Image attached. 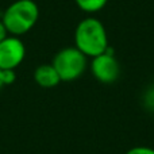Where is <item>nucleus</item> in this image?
I'll return each instance as SVG.
<instances>
[{"instance_id": "f03ea898", "label": "nucleus", "mask_w": 154, "mask_h": 154, "mask_svg": "<svg viewBox=\"0 0 154 154\" xmlns=\"http://www.w3.org/2000/svg\"><path fill=\"white\" fill-rule=\"evenodd\" d=\"M39 19V7L34 0H15L4 10L2 20L8 34L22 37L34 29Z\"/></svg>"}, {"instance_id": "1a4fd4ad", "label": "nucleus", "mask_w": 154, "mask_h": 154, "mask_svg": "<svg viewBox=\"0 0 154 154\" xmlns=\"http://www.w3.org/2000/svg\"><path fill=\"white\" fill-rule=\"evenodd\" d=\"M16 79L15 70H2V82L3 85H11Z\"/></svg>"}, {"instance_id": "9d476101", "label": "nucleus", "mask_w": 154, "mask_h": 154, "mask_svg": "<svg viewBox=\"0 0 154 154\" xmlns=\"http://www.w3.org/2000/svg\"><path fill=\"white\" fill-rule=\"evenodd\" d=\"M7 35H10V34H8V31H7V29H5V26H4V23H3V20L0 19V42H2V41L4 39Z\"/></svg>"}, {"instance_id": "9b49d317", "label": "nucleus", "mask_w": 154, "mask_h": 154, "mask_svg": "<svg viewBox=\"0 0 154 154\" xmlns=\"http://www.w3.org/2000/svg\"><path fill=\"white\" fill-rule=\"evenodd\" d=\"M3 87H4V85H3V82H2V70H0V89H2Z\"/></svg>"}, {"instance_id": "6e6552de", "label": "nucleus", "mask_w": 154, "mask_h": 154, "mask_svg": "<svg viewBox=\"0 0 154 154\" xmlns=\"http://www.w3.org/2000/svg\"><path fill=\"white\" fill-rule=\"evenodd\" d=\"M125 154H154V147L149 146H134L128 149Z\"/></svg>"}, {"instance_id": "423d86ee", "label": "nucleus", "mask_w": 154, "mask_h": 154, "mask_svg": "<svg viewBox=\"0 0 154 154\" xmlns=\"http://www.w3.org/2000/svg\"><path fill=\"white\" fill-rule=\"evenodd\" d=\"M34 81L41 88H54L61 82V79L51 64H42L34 70Z\"/></svg>"}, {"instance_id": "20e7f679", "label": "nucleus", "mask_w": 154, "mask_h": 154, "mask_svg": "<svg viewBox=\"0 0 154 154\" xmlns=\"http://www.w3.org/2000/svg\"><path fill=\"white\" fill-rule=\"evenodd\" d=\"M26 46L20 37L7 35L0 42V70H15L24 61Z\"/></svg>"}, {"instance_id": "f257e3e1", "label": "nucleus", "mask_w": 154, "mask_h": 154, "mask_svg": "<svg viewBox=\"0 0 154 154\" xmlns=\"http://www.w3.org/2000/svg\"><path fill=\"white\" fill-rule=\"evenodd\" d=\"M73 39L75 48L88 58L100 56L109 49L106 27L95 16H87L77 23Z\"/></svg>"}, {"instance_id": "39448f33", "label": "nucleus", "mask_w": 154, "mask_h": 154, "mask_svg": "<svg viewBox=\"0 0 154 154\" xmlns=\"http://www.w3.org/2000/svg\"><path fill=\"white\" fill-rule=\"evenodd\" d=\"M91 72L101 84H111L116 81L120 75V65L111 49L100 56L91 58Z\"/></svg>"}, {"instance_id": "7ed1b4c3", "label": "nucleus", "mask_w": 154, "mask_h": 154, "mask_svg": "<svg viewBox=\"0 0 154 154\" xmlns=\"http://www.w3.org/2000/svg\"><path fill=\"white\" fill-rule=\"evenodd\" d=\"M51 65L57 70L61 81H75L84 75L88 66V57L75 46H69L57 51Z\"/></svg>"}, {"instance_id": "0eeeda50", "label": "nucleus", "mask_w": 154, "mask_h": 154, "mask_svg": "<svg viewBox=\"0 0 154 154\" xmlns=\"http://www.w3.org/2000/svg\"><path fill=\"white\" fill-rule=\"evenodd\" d=\"M108 0H75L76 5L80 8L81 11L88 14H93V12H99L106 7Z\"/></svg>"}]
</instances>
